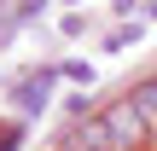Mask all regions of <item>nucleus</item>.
<instances>
[{
	"label": "nucleus",
	"instance_id": "obj_2",
	"mask_svg": "<svg viewBox=\"0 0 157 151\" xmlns=\"http://www.w3.org/2000/svg\"><path fill=\"white\" fill-rule=\"evenodd\" d=\"M64 145H70V151H117L111 134H105V122H99V111H93V116H76V128H70Z\"/></svg>",
	"mask_w": 157,
	"mask_h": 151
},
{
	"label": "nucleus",
	"instance_id": "obj_1",
	"mask_svg": "<svg viewBox=\"0 0 157 151\" xmlns=\"http://www.w3.org/2000/svg\"><path fill=\"white\" fill-rule=\"evenodd\" d=\"M99 122H105V134H111L117 151H146V140H151V122H146V111L134 105V93L111 99V105L99 111Z\"/></svg>",
	"mask_w": 157,
	"mask_h": 151
},
{
	"label": "nucleus",
	"instance_id": "obj_3",
	"mask_svg": "<svg viewBox=\"0 0 157 151\" xmlns=\"http://www.w3.org/2000/svg\"><path fill=\"white\" fill-rule=\"evenodd\" d=\"M134 105L146 111V122H151V134H157V76H146V81L134 87Z\"/></svg>",
	"mask_w": 157,
	"mask_h": 151
},
{
	"label": "nucleus",
	"instance_id": "obj_4",
	"mask_svg": "<svg viewBox=\"0 0 157 151\" xmlns=\"http://www.w3.org/2000/svg\"><path fill=\"white\" fill-rule=\"evenodd\" d=\"M17 99H23V111H41V105H47V70H41V81L17 87Z\"/></svg>",
	"mask_w": 157,
	"mask_h": 151
},
{
	"label": "nucleus",
	"instance_id": "obj_5",
	"mask_svg": "<svg viewBox=\"0 0 157 151\" xmlns=\"http://www.w3.org/2000/svg\"><path fill=\"white\" fill-rule=\"evenodd\" d=\"M52 151H70V145H52Z\"/></svg>",
	"mask_w": 157,
	"mask_h": 151
}]
</instances>
